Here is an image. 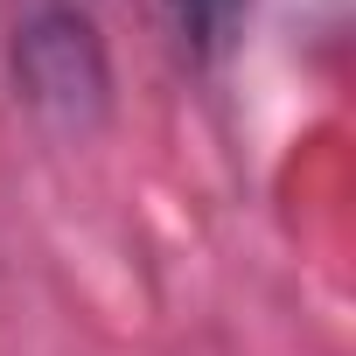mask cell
I'll return each mask as SVG.
<instances>
[{
	"instance_id": "obj_1",
	"label": "cell",
	"mask_w": 356,
	"mask_h": 356,
	"mask_svg": "<svg viewBox=\"0 0 356 356\" xmlns=\"http://www.w3.org/2000/svg\"><path fill=\"white\" fill-rule=\"evenodd\" d=\"M8 77L35 126L56 140H91L112 119V49L84 0H15Z\"/></svg>"
},
{
	"instance_id": "obj_2",
	"label": "cell",
	"mask_w": 356,
	"mask_h": 356,
	"mask_svg": "<svg viewBox=\"0 0 356 356\" xmlns=\"http://www.w3.org/2000/svg\"><path fill=\"white\" fill-rule=\"evenodd\" d=\"M245 15H252V0H161V22H168L175 49H182L189 63H217V56H231Z\"/></svg>"
}]
</instances>
